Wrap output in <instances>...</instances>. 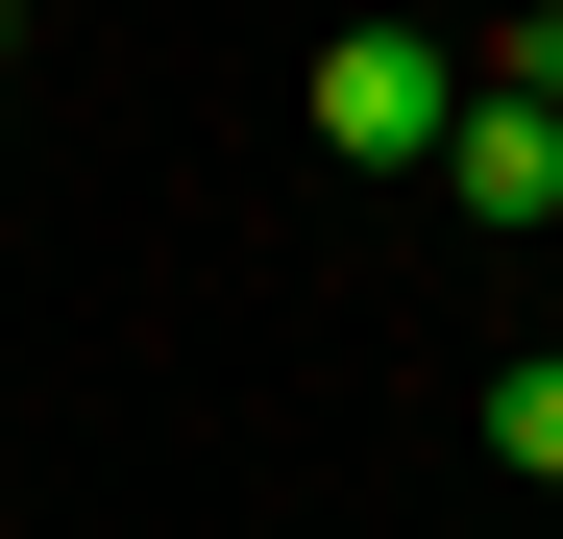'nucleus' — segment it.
<instances>
[{
	"label": "nucleus",
	"instance_id": "f257e3e1",
	"mask_svg": "<svg viewBox=\"0 0 563 539\" xmlns=\"http://www.w3.org/2000/svg\"><path fill=\"white\" fill-rule=\"evenodd\" d=\"M441 123H465V50L441 25H343L319 50V147L343 172H441Z\"/></svg>",
	"mask_w": 563,
	"mask_h": 539
},
{
	"label": "nucleus",
	"instance_id": "f03ea898",
	"mask_svg": "<svg viewBox=\"0 0 563 539\" xmlns=\"http://www.w3.org/2000/svg\"><path fill=\"white\" fill-rule=\"evenodd\" d=\"M441 197L490 221V245H563V99H515V74H465V123H441Z\"/></svg>",
	"mask_w": 563,
	"mask_h": 539
},
{
	"label": "nucleus",
	"instance_id": "7ed1b4c3",
	"mask_svg": "<svg viewBox=\"0 0 563 539\" xmlns=\"http://www.w3.org/2000/svg\"><path fill=\"white\" fill-rule=\"evenodd\" d=\"M490 466H539V491H563V343H539V369H490Z\"/></svg>",
	"mask_w": 563,
	"mask_h": 539
}]
</instances>
